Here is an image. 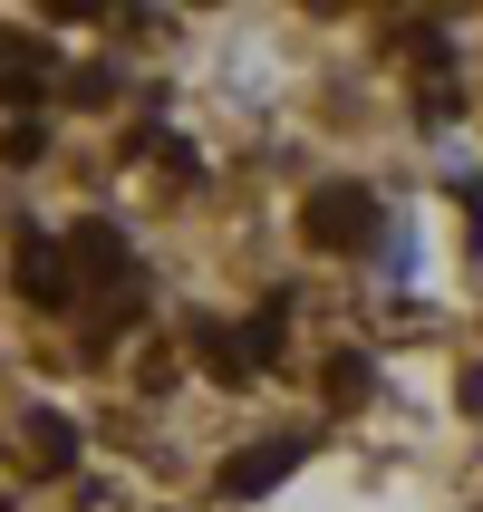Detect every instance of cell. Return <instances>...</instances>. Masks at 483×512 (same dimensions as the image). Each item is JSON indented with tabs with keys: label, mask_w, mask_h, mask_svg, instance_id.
<instances>
[{
	"label": "cell",
	"mask_w": 483,
	"mask_h": 512,
	"mask_svg": "<svg viewBox=\"0 0 483 512\" xmlns=\"http://www.w3.org/2000/svg\"><path fill=\"white\" fill-rule=\"evenodd\" d=\"M300 232H310L319 252H358V242L377 232V203L358 194V184H329V194H319L310 213H300Z\"/></svg>",
	"instance_id": "1"
},
{
	"label": "cell",
	"mask_w": 483,
	"mask_h": 512,
	"mask_svg": "<svg viewBox=\"0 0 483 512\" xmlns=\"http://www.w3.org/2000/svg\"><path fill=\"white\" fill-rule=\"evenodd\" d=\"M310 455V435H281V445H252V455H232L223 464V493H271L290 474V464Z\"/></svg>",
	"instance_id": "2"
},
{
	"label": "cell",
	"mask_w": 483,
	"mask_h": 512,
	"mask_svg": "<svg viewBox=\"0 0 483 512\" xmlns=\"http://www.w3.org/2000/svg\"><path fill=\"white\" fill-rule=\"evenodd\" d=\"M20 290H29V300H58V290H68V281H58V252H29L20 261Z\"/></svg>",
	"instance_id": "3"
},
{
	"label": "cell",
	"mask_w": 483,
	"mask_h": 512,
	"mask_svg": "<svg viewBox=\"0 0 483 512\" xmlns=\"http://www.w3.org/2000/svg\"><path fill=\"white\" fill-rule=\"evenodd\" d=\"M281 319H290V300H271V310L252 319V358H271V348H281Z\"/></svg>",
	"instance_id": "4"
},
{
	"label": "cell",
	"mask_w": 483,
	"mask_h": 512,
	"mask_svg": "<svg viewBox=\"0 0 483 512\" xmlns=\"http://www.w3.org/2000/svg\"><path fill=\"white\" fill-rule=\"evenodd\" d=\"M29 435H39V464H68V426H58V416H39Z\"/></svg>",
	"instance_id": "5"
}]
</instances>
